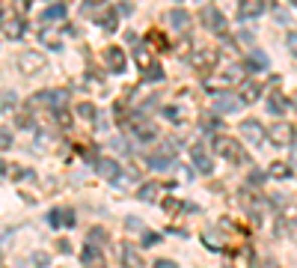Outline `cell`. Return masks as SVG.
Segmentation results:
<instances>
[{"label": "cell", "instance_id": "1", "mask_svg": "<svg viewBox=\"0 0 297 268\" xmlns=\"http://www.w3.org/2000/svg\"><path fill=\"white\" fill-rule=\"evenodd\" d=\"M241 137L247 143H253V146H262L264 140H267V131L262 128L259 119H247V122H241Z\"/></svg>", "mask_w": 297, "mask_h": 268}, {"label": "cell", "instance_id": "2", "mask_svg": "<svg viewBox=\"0 0 297 268\" xmlns=\"http://www.w3.org/2000/svg\"><path fill=\"white\" fill-rule=\"evenodd\" d=\"M199 18L205 21V27H208V30H217V33H223V30H226V18H223V12H220V9H214V6H202Z\"/></svg>", "mask_w": 297, "mask_h": 268}, {"label": "cell", "instance_id": "3", "mask_svg": "<svg viewBox=\"0 0 297 268\" xmlns=\"http://www.w3.org/2000/svg\"><path fill=\"white\" fill-rule=\"evenodd\" d=\"M291 137H294V131H291V125H285V122H273L270 131H267V140H270L273 146H282V149L291 143Z\"/></svg>", "mask_w": 297, "mask_h": 268}, {"label": "cell", "instance_id": "4", "mask_svg": "<svg viewBox=\"0 0 297 268\" xmlns=\"http://www.w3.org/2000/svg\"><path fill=\"white\" fill-rule=\"evenodd\" d=\"M235 146H238V143L229 140V137H217V140H214V149H217L220 155H226V158H232V161H247V158H244V152H241V149H235Z\"/></svg>", "mask_w": 297, "mask_h": 268}, {"label": "cell", "instance_id": "5", "mask_svg": "<svg viewBox=\"0 0 297 268\" xmlns=\"http://www.w3.org/2000/svg\"><path fill=\"white\" fill-rule=\"evenodd\" d=\"M190 158H193V164H196L199 173H211V170H214V161L208 158V152H205V146H202V143L190 146Z\"/></svg>", "mask_w": 297, "mask_h": 268}, {"label": "cell", "instance_id": "6", "mask_svg": "<svg viewBox=\"0 0 297 268\" xmlns=\"http://www.w3.org/2000/svg\"><path fill=\"white\" fill-rule=\"evenodd\" d=\"M214 63H217V54L208 51V48H199L196 54L190 57V66H196V69H211Z\"/></svg>", "mask_w": 297, "mask_h": 268}, {"label": "cell", "instance_id": "7", "mask_svg": "<svg viewBox=\"0 0 297 268\" xmlns=\"http://www.w3.org/2000/svg\"><path fill=\"white\" fill-rule=\"evenodd\" d=\"M48 224H51V227H71V224H74V212H68V209H54V212L48 215Z\"/></svg>", "mask_w": 297, "mask_h": 268}, {"label": "cell", "instance_id": "8", "mask_svg": "<svg viewBox=\"0 0 297 268\" xmlns=\"http://www.w3.org/2000/svg\"><path fill=\"white\" fill-rule=\"evenodd\" d=\"M39 101H45V104H51V107H66L68 101V93L66 90H51V93H39Z\"/></svg>", "mask_w": 297, "mask_h": 268}, {"label": "cell", "instance_id": "9", "mask_svg": "<svg viewBox=\"0 0 297 268\" xmlns=\"http://www.w3.org/2000/svg\"><path fill=\"white\" fill-rule=\"evenodd\" d=\"M238 104H241V101L235 99L232 93H217V96H214V110H220V113L238 110Z\"/></svg>", "mask_w": 297, "mask_h": 268}, {"label": "cell", "instance_id": "10", "mask_svg": "<svg viewBox=\"0 0 297 268\" xmlns=\"http://www.w3.org/2000/svg\"><path fill=\"white\" fill-rule=\"evenodd\" d=\"M104 60H107V66L113 69V72H125V51L107 48V51H104Z\"/></svg>", "mask_w": 297, "mask_h": 268}, {"label": "cell", "instance_id": "11", "mask_svg": "<svg viewBox=\"0 0 297 268\" xmlns=\"http://www.w3.org/2000/svg\"><path fill=\"white\" fill-rule=\"evenodd\" d=\"M119 256H122L125 268H143V259H140V253L134 250V244H122V247H119Z\"/></svg>", "mask_w": 297, "mask_h": 268}, {"label": "cell", "instance_id": "12", "mask_svg": "<svg viewBox=\"0 0 297 268\" xmlns=\"http://www.w3.org/2000/svg\"><path fill=\"white\" fill-rule=\"evenodd\" d=\"M262 12H264V3H259V0H247V3L238 6V18H259Z\"/></svg>", "mask_w": 297, "mask_h": 268}, {"label": "cell", "instance_id": "13", "mask_svg": "<svg viewBox=\"0 0 297 268\" xmlns=\"http://www.w3.org/2000/svg\"><path fill=\"white\" fill-rule=\"evenodd\" d=\"M166 21H169L175 30H184V27H190V15H187L184 9H169V12H166Z\"/></svg>", "mask_w": 297, "mask_h": 268}, {"label": "cell", "instance_id": "14", "mask_svg": "<svg viewBox=\"0 0 297 268\" xmlns=\"http://www.w3.org/2000/svg\"><path fill=\"white\" fill-rule=\"evenodd\" d=\"M238 99L247 101V104H250V101H256V99H262V87L247 81V84H241V93H238Z\"/></svg>", "mask_w": 297, "mask_h": 268}, {"label": "cell", "instance_id": "15", "mask_svg": "<svg viewBox=\"0 0 297 268\" xmlns=\"http://www.w3.org/2000/svg\"><path fill=\"white\" fill-rule=\"evenodd\" d=\"M95 167H98V173L104 176V179H116V176H119V164H116V161H110V158H98V161H95Z\"/></svg>", "mask_w": 297, "mask_h": 268}, {"label": "cell", "instance_id": "16", "mask_svg": "<svg viewBox=\"0 0 297 268\" xmlns=\"http://www.w3.org/2000/svg\"><path fill=\"white\" fill-rule=\"evenodd\" d=\"M267 66H270V60H267V54H262V51H253L247 57V69H253V72H264Z\"/></svg>", "mask_w": 297, "mask_h": 268}, {"label": "cell", "instance_id": "17", "mask_svg": "<svg viewBox=\"0 0 297 268\" xmlns=\"http://www.w3.org/2000/svg\"><path fill=\"white\" fill-rule=\"evenodd\" d=\"M149 167H152V170L172 167V152H164V155H149Z\"/></svg>", "mask_w": 297, "mask_h": 268}, {"label": "cell", "instance_id": "18", "mask_svg": "<svg viewBox=\"0 0 297 268\" xmlns=\"http://www.w3.org/2000/svg\"><path fill=\"white\" fill-rule=\"evenodd\" d=\"M285 104H288V101L282 99L279 93H273V96H267V110H270V113H282V110H285Z\"/></svg>", "mask_w": 297, "mask_h": 268}, {"label": "cell", "instance_id": "19", "mask_svg": "<svg viewBox=\"0 0 297 268\" xmlns=\"http://www.w3.org/2000/svg\"><path fill=\"white\" fill-rule=\"evenodd\" d=\"M63 15H66V6H63V3H57V6H48L42 18H45V21H57V18H63Z\"/></svg>", "mask_w": 297, "mask_h": 268}, {"label": "cell", "instance_id": "20", "mask_svg": "<svg viewBox=\"0 0 297 268\" xmlns=\"http://www.w3.org/2000/svg\"><path fill=\"white\" fill-rule=\"evenodd\" d=\"M137 137H140V140H155V137H158V128H155V125H137Z\"/></svg>", "mask_w": 297, "mask_h": 268}, {"label": "cell", "instance_id": "21", "mask_svg": "<svg viewBox=\"0 0 297 268\" xmlns=\"http://www.w3.org/2000/svg\"><path fill=\"white\" fill-rule=\"evenodd\" d=\"M158 188H161V185L149 182V185H143V188H140V194H137V197H140V200H155V191H158Z\"/></svg>", "mask_w": 297, "mask_h": 268}, {"label": "cell", "instance_id": "22", "mask_svg": "<svg viewBox=\"0 0 297 268\" xmlns=\"http://www.w3.org/2000/svg\"><path fill=\"white\" fill-rule=\"evenodd\" d=\"M270 176H276V179H288V176H291V167H285V164H273V167H270Z\"/></svg>", "mask_w": 297, "mask_h": 268}, {"label": "cell", "instance_id": "23", "mask_svg": "<svg viewBox=\"0 0 297 268\" xmlns=\"http://www.w3.org/2000/svg\"><path fill=\"white\" fill-rule=\"evenodd\" d=\"M77 113L86 116V119H92V116H95V107H92L89 101H83V104H77Z\"/></svg>", "mask_w": 297, "mask_h": 268}, {"label": "cell", "instance_id": "24", "mask_svg": "<svg viewBox=\"0 0 297 268\" xmlns=\"http://www.w3.org/2000/svg\"><path fill=\"white\" fill-rule=\"evenodd\" d=\"M116 15H119V12H110V15H104V18H101L104 30H116Z\"/></svg>", "mask_w": 297, "mask_h": 268}, {"label": "cell", "instance_id": "25", "mask_svg": "<svg viewBox=\"0 0 297 268\" xmlns=\"http://www.w3.org/2000/svg\"><path fill=\"white\" fill-rule=\"evenodd\" d=\"M285 45H288V51L297 57V30H291V33L285 36Z\"/></svg>", "mask_w": 297, "mask_h": 268}, {"label": "cell", "instance_id": "26", "mask_svg": "<svg viewBox=\"0 0 297 268\" xmlns=\"http://www.w3.org/2000/svg\"><path fill=\"white\" fill-rule=\"evenodd\" d=\"M146 78H149V81H161V66H158V63H152V66H149V75H146Z\"/></svg>", "mask_w": 297, "mask_h": 268}, {"label": "cell", "instance_id": "27", "mask_svg": "<svg viewBox=\"0 0 297 268\" xmlns=\"http://www.w3.org/2000/svg\"><path fill=\"white\" fill-rule=\"evenodd\" d=\"M158 241H161V235L158 233H146L143 235V244H146V247H152V244H158Z\"/></svg>", "mask_w": 297, "mask_h": 268}, {"label": "cell", "instance_id": "28", "mask_svg": "<svg viewBox=\"0 0 297 268\" xmlns=\"http://www.w3.org/2000/svg\"><path fill=\"white\" fill-rule=\"evenodd\" d=\"M158 268H175V262H169V259H161V262H158Z\"/></svg>", "mask_w": 297, "mask_h": 268}, {"label": "cell", "instance_id": "29", "mask_svg": "<svg viewBox=\"0 0 297 268\" xmlns=\"http://www.w3.org/2000/svg\"><path fill=\"white\" fill-rule=\"evenodd\" d=\"M291 164H294V167H297V146H294V149H291Z\"/></svg>", "mask_w": 297, "mask_h": 268}, {"label": "cell", "instance_id": "30", "mask_svg": "<svg viewBox=\"0 0 297 268\" xmlns=\"http://www.w3.org/2000/svg\"><path fill=\"white\" fill-rule=\"evenodd\" d=\"M0 170H3V164H0Z\"/></svg>", "mask_w": 297, "mask_h": 268}]
</instances>
